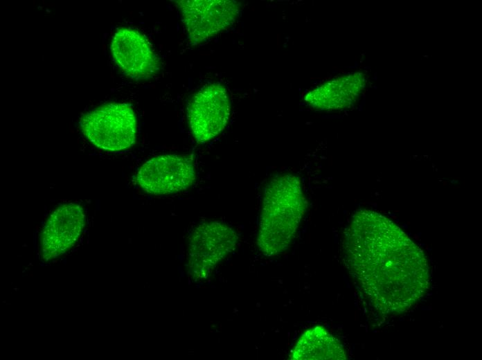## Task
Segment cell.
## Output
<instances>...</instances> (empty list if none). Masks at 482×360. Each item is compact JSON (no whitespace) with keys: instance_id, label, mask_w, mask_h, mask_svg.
Masks as SVG:
<instances>
[{"instance_id":"obj_4","label":"cell","mask_w":482,"mask_h":360,"mask_svg":"<svg viewBox=\"0 0 482 360\" xmlns=\"http://www.w3.org/2000/svg\"><path fill=\"white\" fill-rule=\"evenodd\" d=\"M236 232L220 222L203 223L193 232L188 249V271L193 280L206 278L235 249Z\"/></svg>"},{"instance_id":"obj_6","label":"cell","mask_w":482,"mask_h":360,"mask_svg":"<svg viewBox=\"0 0 482 360\" xmlns=\"http://www.w3.org/2000/svg\"><path fill=\"white\" fill-rule=\"evenodd\" d=\"M231 104L226 88L215 82L203 87L191 100L188 109L189 126L195 141L204 143L226 127Z\"/></svg>"},{"instance_id":"obj_2","label":"cell","mask_w":482,"mask_h":360,"mask_svg":"<svg viewBox=\"0 0 482 360\" xmlns=\"http://www.w3.org/2000/svg\"><path fill=\"white\" fill-rule=\"evenodd\" d=\"M307 206L298 177L285 174L269 180L264 190L257 237L264 255L274 257L287 249Z\"/></svg>"},{"instance_id":"obj_9","label":"cell","mask_w":482,"mask_h":360,"mask_svg":"<svg viewBox=\"0 0 482 360\" xmlns=\"http://www.w3.org/2000/svg\"><path fill=\"white\" fill-rule=\"evenodd\" d=\"M111 51L118 66L132 78H150L160 69L159 60L149 42L134 29H118L112 38Z\"/></svg>"},{"instance_id":"obj_7","label":"cell","mask_w":482,"mask_h":360,"mask_svg":"<svg viewBox=\"0 0 482 360\" xmlns=\"http://www.w3.org/2000/svg\"><path fill=\"white\" fill-rule=\"evenodd\" d=\"M195 179L192 161L176 154H164L148 160L136 175L139 186L154 195L185 190L193 185Z\"/></svg>"},{"instance_id":"obj_5","label":"cell","mask_w":482,"mask_h":360,"mask_svg":"<svg viewBox=\"0 0 482 360\" xmlns=\"http://www.w3.org/2000/svg\"><path fill=\"white\" fill-rule=\"evenodd\" d=\"M188 37L194 44L202 42L231 26L240 4L230 0L176 1Z\"/></svg>"},{"instance_id":"obj_1","label":"cell","mask_w":482,"mask_h":360,"mask_svg":"<svg viewBox=\"0 0 482 360\" xmlns=\"http://www.w3.org/2000/svg\"><path fill=\"white\" fill-rule=\"evenodd\" d=\"M343 254L350 273L382 314L408 311L429 288V267L423 251L376 211L354 213L345 233Z\"/></svg>"},{"instance_id":"obj_11","label":"cell","mask_w":482,"mask_h":360,"mask_svg":"<svg viewBox=\"0 0 482 360\" xmlns=\"http://www.w3.org/2000/svg\"><path fill=\"white\" fill-rule=\"evenodd\" d=\"M293 360L346 359L345 350L338 339L324 327L316 326L298 339L291 355Z\"/></svg>"},{"instance_id":"obj_3","label":"cell","mask_w":482,"mask_h":360,"mask_svg":"<svg viewBox=\"0 0 482 360\" xmlns=\"http://www.w3.org/2000/svg\"><path fill=\"white\" fill-rule=\"evenodd\" d=\"M80 126L91 143L105 150H124L136 140V116L128 104L109 103L90 111L82 118Z\"/></svg>"},{"instance_id":"obj_8","label":"cell","mask_w":482,"mask_h":360,"mask_svg":"<svg viewBox=\"0 0 482 360\" xmlns=\"http://www.w3.org/2000/svg\"><path fill=\"white\" fill-rule=\"evenodd\" d=\"M85 218L84 209L78 204H66L55 209L40 235L43 260L50 262L71 249L83 231Z\"/></svg>"},{"instance_id":"obj_10","label":"cell","mask_w":482,"mask_h":360,"mask_svg":"<svg viewBox=\"0 0 482 360\" xmlns=\"http://www.w3.org/2000/svg\"><path fill=\"white\" fill-rule=\"evenodd\" d=\"M364 84V76L361 73L343 75L310 91L305 100L310 107L319 110L348 107L357 100Z\"/></svg>"}]
</instances>
